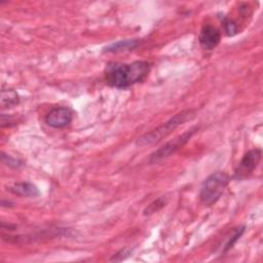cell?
<instances>
[{"label": "cell", "mask_w": 263, "mask_h": 263, "mask_svg": "<svg viewBox=\"0 0 263 263\" xmlns=\"http://www.w3.org/2000/svg\"><path fill=\"white\" fill-rule=\"evenodd\" d=\"M151 65L146 61H136L129 64L110 63L105 69L106 82L115 88H127L143 81L150 72Z\"/></svg>", "instance_id": "1"}, {"label": "cell", "mask_w": 263, "mask_h": 263, "mask_svg": "<svg viewBox=\"0 0 263 263\" xmlns=\"http://www.w3.org/2000/svg\"><path fill=\"white\" fill-rule=\"evenodd\" d=\"M193 116H194V112L192 110H183L179 112L178 114L174 115L172 118H170L167 121L162 123L157 128L139 138L137 141V145L146 146V145H152L159 142L160 140L165 138L167 135H170L174 129H176L180 124L184 123L188 119H191Z\"/></svg>", "instance_id": "2"}, {"label": "cell", "mask_w": 263, "mask_h": 263, "mask_svg": "<svg viewBox=\"0 0 263 263\" xmlns=\"http://www.w3.org/2000/svg\"><path fill=\"white\" fill-rule=\"evenodd\" d=\"M230 177L225 172H215L202 183L199 191V199L205 205L214 204L226 189Z\"/></svg>", "instance_id": "3"}, {"label": "cell", "mask_w": 263, "mask_h": 263, "mask_svg": "<svg viewBox=\"0 0 263 263\" xmlns=\"http://www.w3.org/2000/svg\"><path fill=\"white\" fill-rule=\"evenodd\" d=\"M198 128H199V126H193V127L187 129L186 132H184L182 135H180V136L176 137L175 139L171 140L170 142L165 143L163 146H161L159 149H157L150 155L149 161L151 163H155V162H158V161L168 157L171 154L175 153L177 150L182 148L191 139V137L198 130Z\"/></svg>", "instance_id": "4"}, {"label": "cell", "mask_w": 263, "mask_h": 263, "mask_svg": "<svg viewBox=\"0 0 263 263\" xmlns=\"http://www.w3.org/2000/svg\"><path fill=\"white\" fill-rule=\"evenodd\" d=\"M262 156V151L259 148L248 151L237 164L234 171V179L242 180L249 177L258 166Z\"/></svg>", "instance_id": "5"}, {"label": "cell", "mask_w": 263, "mask_h": 263, "mask_svg": "<svg viewBox=\"0 0 263 263\" xmlns=\"http://www.w3.org/2000/svg\"><path fill=\"white\" fill-rule=\"evenodd\" d=\"M73 118L72 111L67 107L52 108L45 115V122L53 128H64L68 126Z\"/></svg>", "instance_id": "6"}, {"label": "cell", "mask_w": 263, "mask_h": 263, "mask_svg": "<svg viewBox=\"0 0 263 263\" xmlns=\"http://www.w3.org/2000/svg\"><path fill=\"white\" fill-rule=\"evenodd\" d=\"M221 33L220 31L211 25L203 26L198 35V42L200 46L205 50H212L220 43Z\"/></svg>", "instance_id": "7"}, {"label": "cell", "mask_w": 263, "mask_h": 263, "mask_svg": "<svg viewBox=\"0 0 263 263\" xmlns=\"http://www.w3.org/2000/svg\"><path fill=\"white\" fill-rule=\"evenodd\" d=\"M9 191L17 196L23 197H36L40 194L38 188L30 182H20L9 187Z\"/></svg>", "instance_id": "8"}, {"label": "cell", "mask_w": 263, "mask_h": 263, "mask_svg": "<svg viewBox=\"0 0 263 263\" xmlns=\"http://www.w3.org/2000/svg\"><path fill=\"white\" fill-rule=\"evenodd\" d=\"M139 45V40L136 39H127V40H119L117 42L111 43L107 47L104 48V51L107 52H118L124 50H133Z\"/></svg>", "instance_id": "9"}, {"label": "cell", "mask_w": 263, "mask_h": 263, "mask_svg": "<svg viewBox=\"0 0 263 263\" xmlns=\"http://www.w3.org/2000/svg\"><path fill=\"white\" fill-rule=\"evenodd\" d=\"M20 103V97L13 89H2L1 91V108L9 109Z\"/></svg>", "instance_id": "10"}, {"label": "cell", "mask_w": 263, "mask_h": 263, "mask_svg": "<svg viewBox=\"0 0 263 263\" xmlns=\"http://www.w3.org/2000/svg\"><path fill=\"white\" fill-rule=\"evenodd\" d=\"M245 229H246V227H245V226H241V227H239V228H237V229H235V230L233 231L232 235L229 237V239L227 240V242H226L225 246H224V252L229 251V250L235 245V242L239 239V237H240V236L242 235V233L245 232Z\"/></svg>", "instance_id": "11"}, {"label": "cell", "mask_w": 263, "mask_h": 263, "mask_svg": "<svg viewBox=\"0 0 263 263\" xmlns=\"http://www.w3.org/2000/svg\"><path fill=\"white\" fill-rule=\"evenodd\" d=\"M165 203H166V199H165L163 196L157 198L156 200H154L152 203H150V204L145 209L144 215L147 216V215H151V214L157 212L158 210H160L161 208H163V206L165 205Z\"/></svg>", "instance_id": "12"}, {"label": "cell", "mask_w": 263, "mask_h": 263, "mask_svg": "<svg viewBox=\"0 0 263 263\" xmlns=\"http://www.w3.org/2000/svg\"><path fill=\"white\" fill-rule=\"evenodd\" d=\"M1 160H2V162H3L5 165H7V166H9V167H12V168H18L20 166L23 165V162H22L20 159L13 158L12 156L6 155L5 153H2Z\"/></svg>", "instance_id": "13"}, {"label": "cell", "mask_w": 263, "mask_h": 263, "mask_svg": "<svg viewBox=\"0 0 263 263\" xmlns=\"http://www.w3.org/2000/svg\"><path fill=\"white\" fill-rule=\"evenodd\" d=\"M223 26H224V30L228 36H233L237 33V25L233 21L225 18L223 21Z\"/></svg>", "instance_id": "14"}, {"label": "cell", "mask_w": 263, "mask_h": 263, "mask_svg": "<svg viewBox=\"0 0 263 263\" xmlns=\"http://www.w3.org/2000/svg\"><path fill=\"white\" fill-rule=\"evenodd\" d=\"M129 254H130V251H129L128 249H122L121 251H119L118 253H116V254L110 259V261H113L115 258H117V257H119V256H121V257H120V261H122V260L125 259Z\"/></svg>", "instance_id": "15"}]
</instances>
